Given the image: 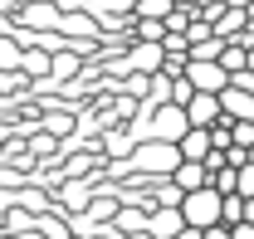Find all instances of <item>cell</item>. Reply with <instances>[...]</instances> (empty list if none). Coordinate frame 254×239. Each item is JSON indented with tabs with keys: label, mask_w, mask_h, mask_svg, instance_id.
Wrapping results in <instances>:
<instances>
[{
	"label": "cell",
	"mask_w": 254,
	"mask_h": 239,
	"mask_svg": "<svg viewBox=\"0 0 254 239\" xmlns=\"http://www.w3.org/2000/svg\"><path fill=\"white\" fill-rule=\"evenodd\" d=\"M181 166V147L176 142H137L127 156V180L147 176V180H171V171Z\"/></svg>",
	"instance_id": "1"
},
{
	"label": "cell",
	"mask_w": 254,
	"mask_h": 239,
	"mask_svg": "<svg viewBox=\"0 0 254 239\" xmlns=\"http://www.w3.org/2000/svg\"><path fill=\"white\" fill-rule=\"evenodd\" d=\"M220 205H225L220 190L215 185H200V190L181 195V220H186L190 230H210V225H220Z\"/></svg>",
	"instance_id": "2"
},
{
	"label": "cell",
	"mask_w": 254,
	"mask_h": 239,
	"mask_svg": "<svg viewBox=\"0 0 254 239\" xmlns=\"http://www.w3.org/2000/svg\"><path fill=\"white\" fill-rule=\"evenodd\" d=\"M186 83H190L195 93H225V88H230V73H225L220 63L190 59V63H186Z\"/></svg>",
	"instance_id": "3"
},
{
	"label": "cell",
	"mask_w": 254,
	"mask_h": 239,
	"mask_svg": "<svg viewBox=\"0 0 254 239\" xmlns=\"http://www.w3.org/2000/svg\"><path fill=\"white\" fill-rule=\"evenodd\" d=\"M64 10L54 0H34V5H20V15H15V25L20 30H59Z\"/></svg>",
	"instance_id": "4"
},
{
	"label": "cell",
	"mask_w": 254,
	"mask_h": 239,
	"mask_svg": "<svg viewBox=\"0 0 254 239\" xmlns=\"http://www.w3.org/2000/svg\"><path fill=\"white\" fill-rule=\"evenodd\" d=\"M186 230V220H181V205H157L147 215V235L152 239H176Z\"/></svg>",
	"instance_id": "5"
},
{
	"label": "cell",
	"mask_w": 254,
	"mask_h": 239,
	"mask_svg": "<svg viewBox=\"0 0 254 239\" xmlns=\"http://www.w3.org/2000/svg\"><path fill=\"white\" fill-rule=\"evenodd\" d=\"M132 147H137V137H132L127 127H103V132H98V151H103L108 161H127Z\"/></svg>",
	"instance_id": "6"
},
{
	"label": "cell",
	"mask_w": 254,
	"mask_h": 239,
	"mask_svg": "<svg viewBox=\"0 0 254 239\" xmlns=\"http://www.w3.org/2000/svg\"><path fill=\"white\" fill-rule=\"evenodd\" d=\"M186 118H190V127H215V122L225 118L220 113V93H195L186 103Z\"/></svg>",
	"instance_id": "7"
},
{
	"label": "cell",
	"mask_w": 254,
	"mask_h": 239,
	"mask_svg": "<svg viewBox=\"0 0 254 239\" xmlns=\"http://www.w3.org/2000/svg\"><path fill=\"white\" fill-rule=\"evenodd\" d=\"M171 185H176L181 195H190V190L210 185V166H205V161H181V166L171 171Z\"/></svg>",
	"instance_id": "8"
},
{
	"label": "cell",
	"mask_w": 254,
	"mask_h": 239,
	"mask_svg": "<svg viewBox=\"0 0 254 239\" xmlns=\"http://www.w3.org/2000/svg\"><path fill=\"white\" fill-rule=\"evenodd\" d=\"M220 113H225L230 122H254V93L225 88V93H220Z\"/></svg>",
	"instance_id": "9"
},
{
	"label": "cell",
	"mask_w": 254,
	"mask_h": 239,
	"mask_svg": "<svg viewBox=\"0 0 254 239\" xmlns=\"http://www.w3.org/2000/svg\"><path fill=\"white\" fill-rule=\"evenodd\" d=\"M176 147H181V161H205V156L215 151V142H210V127H186V137H181Z\"/></svg>",
	"instance_id": "10"
},
{
	"label": "cell",
	"mask_w": 254,
	"mask_h": 239,
	"mask_svg": "<svg viewBox=\"0 0 254 239\" xmlns=\"http://www.w3.org/2000/svg\"><path fill=\"white\" fill-rule=\"evenodd\" d=\"M245 30H250V10H230V5H225V10H220V20H215V34H220L225 44H230V39H240Z\"/></svg>",
	"instance_id": "11"
},
{
	"label": "cell",
	"mask_w": 254,
	"mask_h": 239,
	"mask_svg": "<svg viewBox=\"0 0 254 239\" xmlns=\"http://www.w3.org/2000/svg\"><path fill=\"white\" fill-rule=\"evenodd\" d=\"M83 68H88V59H83V54H73V49H59V54H54V83H73Z\"/></svg>",
	"instance_id": "12"
},
{
	"label": "cell",
	"mask_w": 254,
	"mask_h": 239,
	"mask_svg": "<svg viewBox=\"0 0 254 239\" xmlns=\"http://www.w3.org/2000/svg\"><path fill=\"white\" fill-rule=\"evenodd\" d=\"M20 59H25L20 39L15 34H0V73H20Z\"/></svg>",
	"instance_id": "13"
},
{
	"label": "cell",
	"mask_w": 254,
	"mask_h": 239,
	"mask_svg": "<svg viewBox=\"0 0 254 239\" xmlns=\"http://www.w3.org/2000/svg\"><path fill=\"white\" fill-rule=\"evenodd\" d=\"M171 10H176V0H137L132 15H137V20H166Z\"/></svg>",
	"instance_id": "14"
},
{
	"label": "cell",
	"mask_w": 254,
	"mask_h": 239,
	"mask_svg": "<svg viewBox=\"0 0 254 239\" xmlns=\"http://www.w3.org/2000/svg\"><path fill=\"white\" fill-rule=\"evenodd\" d=\"M245 220V195H225L220 205V225H240Z\"/></svg>",
	"instance_id": "15"
},
{
	"label": "cell",
	"mask_w": 254,
	"mask_h": 239,
	"mask_svg": "<svg viewBox=\"0 0 254 239\" xmlns=\"http://www.w3.org/2000/svg\"><path fill=\"white\" fill-rule=\"evenodd\" d=\"M235 195H245V200H254V161H245V166L235 171Z\"/></svg>",
	"instance_id": "16"
},
{
	"label": "cell",
	"mask_w": 254,
	"mask_h": 239,
	"mask_svg": "<svg viewBox=\"0 0 254 239\" xmlns=\"http://www.w3.org/2000/svg\"><path fill=\"white\" fill-rule=\"evenodd\" d=\"M230 142L250 151V147H254V122H230Z\"/></svg>",
	"instance_id": "17"
},
{
	"label": "cell",
	"mask_w": 254,
	"mask_h": 239,
	"mask_svg": "<svg viewBox=\"0 0 254 239\" xmlns=\"http://www.w3.org/2000/svg\"><path fill=\"white\" fill-rule=\"evenodd\" d=\"M230 88H245V93H254V68H240V73H230Z\"/></svg>",
	"instance_id": "18"
},
{
	"label": "cell",
	"mask_w": 254,
	"mask_h": 239,
	"mask_svg": "<svg viewBox=\"0 0 254 239\" xmlns=\"http://www.w3.org/2000/svg\"><path fill=\"white\" fill-rule=\"evenodd\" d=\"M230 239H254V225H245V220H240V225H230Z\"/></svg>",
	"instance_id": "19"
},
{
	"label": "cell",
	"mask_w": 254,
	"mask_h": 239,
	"mask_svg": "<svg viewBox=\"0 0 254 239\" xmlns=\"http://www.w3.org/2000/svg\"><path fill=\"white\" fill-rule=\"evenodd\" d=\"M200 239H230V225H210V230H200Z\"/></svg>",
	"instance_id": "20"
},
{
	"label": "cell",
	"mask_w": 254,
	"mask_h": 239,
	"mask_svg": "<svg viewBox=\"0 0 254 239\" xmlns=\"http://www.w3.org/2000/svg\"><path fill=\"white\" fill-rule=\"evenodd\" d=\"M225 5H230V10H250L254 0H225Z\"/></svg>",
	"instance_id": "21"
},
{
	"label": "cell",
	"mask_w": 254,
	"mask_h": 239,
	"mask_svg": "<svg viewBox=\"0 0 254 239\" xmlns=\"http://www.w3.org/2000/svg\"><path fill=\"white\" fill-rule=\"evenodd\" d=\"M245 225H254V200H245Z\"/></svg>",
	"instance_id": "22"
},
{
	"label": "cell",
	"mask_w": 254,
	"mask_h": 239,
	"mask_svg": "<svg viewBox=\"0 0 254 239\" xmlns=\"http://www.w3.org/2000/svg\"><path fill=\"white\" fill-rule=\"evenodd\" d=\"M127 239H152V235H127Z\"/></svg>",
	"instance_id": "23"
},
{
	"label": "cell",
	"mask_w": 254,
	"mask_h": 239,
	"mask_svg": "<svg viewBox=\"0 0 254 239\" xmlns=\"http://www.w3.org/2000/svg\"><path fill=\"white\" fill-rule=\"evenodd\" d=\"M250 161H254V147H250Z\"/></svg>",
	"instance_id": "24"
}]
</instances>
